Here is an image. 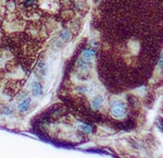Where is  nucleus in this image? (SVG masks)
Instances as JSON below:
<instances>
[{"label":"nucleus","instance_id":"obj_3","mask_svg":"<svg viewBox=\"0 0 163 158\" xmlns=\"http://www.w3.org/2000/svg\"><path fill=\"white\" fill-rule=\"evenodd\" d=\"M103 103V98L101 96H96L91 100V107L94 109H99Z\"/></svg>","mask_w":163,"mask_h":158},{"label":"nucleus","instance_id":"obj_1","mask_svg":"<svg viewBox=\"0 0 163 158\" xmlns=\"http://www.w3.org/2000/svg\"><path fill=\"white\" fill-rule=\"evenodd\" d=\"M110 110L112 116L118 118V119H121V118L125 117V114H126V108H125V105L123 103H114L111 106Z\"/></svg>","mask_w":163,"mask_h":158},{"label":"nucleus","instance_id":"obj_4","mask_svg":"<svg viewBox=\"0 0 163 158\" xmlns=\"http://www.w3.org/2000/svg\"><path fill=\"white\" fill-rule=\"evenodd\" d=\"M30 98H25L22 103L20 104V106H19L20 110L22 111V112L26 111L28 108H30Z\"/></svg>","mask_w":163,"mask_h":158},{"label":"nucleus","instance_id":"obj_5","mask_svg":"<svg viewBox=\"0 0 163 158\" xmlns=\"http://www.w3.org/2000/svg\"><path fill=\"white\" fill-rule=\"evenodd\" d=\"M80 130L83 131L84 133H89V132H91V127L90 125H86V124H80Z\"/></svg>","mask_w":163,"mask_h":158},{"label":"nucleus","instance_id":"obj_2","mask_svg":"<svg viewBox=\"0 0 163 158\" xmlns=\"http://www.w3.org/2000/svg\"><path fill=\"white\" fill-rule=\"evenodd\" d=\"M32 93L35 96H40L44 93V89H42V86L38 83V82H34L32 84Z\"/></svg>","mask_w":163,"mask_h":158}]
</instances>
